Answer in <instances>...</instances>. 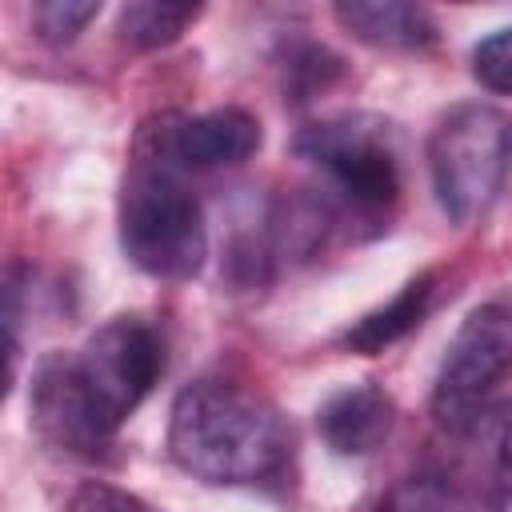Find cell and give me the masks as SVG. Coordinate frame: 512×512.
I'll return each mask as SVG.
<instances>
[{
	"label": "cell",
	"instance_id": "ba28073f",
	"mask_svg": "<svg viewBox=\"0 0 512 512\" xmlns=\"http://www.w3.org/2000/svg\"><path fill=\"white\" fill-rule=\"evenodd\" d=\"M260 148V124L256 116L240 108H216L204 116L172 120V128H160L156 156L176 168H232L244 164Z\"/></svg>",
	"mask_w": 512,
	"mask_h": 512
},
{
	"label": "cell",
	"instance_id": "ac0fdd59",
	"mask_svg": "<svg viewBox=\"0 0 512 512\" xmlns=\"http://www.w3.org/2000/svg\"><path fill=\"white\" fill-rule=\"evenodd\" d=\"M492 512H512V484H508V488L496 496V508H492Z\"/></svg>",
	"mask_w": 512,
	"mask_h": 512
},
{
	"label": "cell",
	"instance_id": "52a82bcc",
	"mask_svg": "<svg viewBox=\"0 0 512 512\" xmlns=\"http://www.w3.org/2000/svg\"><path fill=\"white\" fill-rule=\"evenodd\" d=\"M32 424L52 448L84 452V456L96 452L112 436V428L96 412L92 396L84 392L68 352H56L36 368V380H32Z\"/></svg>",
	"mask_w": 512,
	"mask_h": 512
},
{
	"label": "cell",
	"instance_id": "30bf717a",
	"mask_svg": "<svg viewBox=\"0 0 512 512\" xmlns=\"http://www.w3.org/2000/svg\"><path fill=\"white\" fill-rule=\"evenodd\" d=\"M336 20L376 48H424L436 40V24L420 4L400 0H352L336 4Z\"/></svg>",
	"mask_w": 512,
	"mask_h": 512
},
{
	"label": "cell",
	"instance_id": "9c48e42d",
	"mask_svg": "<svg viewBox=\"0 0 512 512\" xmlns=\"http://www.w3.org/2000/svg\"><path fill=\"white\" fill-rule=\"evenodd\" d=\"M316 428L324 436V444L340 456H364L372 448H380V440L392 428V400L376 388V384H348L340 392H332L320 412H316Z\"/></svg>",
	"mask_w": 512,
	"mask_h": 512
},
{
	"label": "cell",
	"instance_id": "e0dca14e",
	"mask_svg": "<svg viewBox=\"0 0 512 512\" xmlns=\"http://www.w3.org/2000/svg\"><path fill=\"white\" fill-rule=\"evenodd\" d=\"M68 512H148L136 496L112 488V484H100V480H88L72 492L68 500Z\"/></svg>",
	"mask_w": 512,
	"mask_h": 512
},
{
	"label": "cell",
	"instance_id": "5bb4252c",
	"mask_svg": "<svg viewBox=\"0 0 512 512\" xmlns=\"http://www.w3.org/2000/svg\"><path fill=\"white\" fill-rule=\"evenodd\" d=\"M96 16H100L96 0H44L32 8L36 36L48 44H72L88 28V20H96Z\"/></svg>",
	"mask_w": 512,
	"mask_h": 512
},
{
	"label": "cell",
	"instance_id": "5b68a950",
	"mask_svg": "<svg viewBox=\"0 0 512 512\" xmlns=\"http://www.w3.org/2000/svg\"><path fill=\"white\" fill-rule=\"evenodd\" d=\"M76 376L84 392L92 396L104 424L116 432V424L152 392V384L164 372V348L160 336L136 320V316H112L100 324L84 348L72 356Z\"/></svg>",
	"mask_w": 512,
	"mask_h": 512
},
{
	"label": "cell",
	"instance_id": "7a4b0ae2",
	"mask_svg": "<svg viewBox=\"0 0 512 512\" xmlns=\"http://www.w3.org/2000/svg\"><path fill=\"white\" fill-rule=\"evenodd\" d=\"M120 244L140 272L160 280H188L208 256L200 204L160 156L140 160L124 180Z\"/></svg>",
	"mask_w": 512,
	"mask_h": 512
},
{
	"label": "cell",
	"instance_id": "9a60e30c",
	"mask_svg": "<svg viewBox=\"0 0 512 512\" xmlns=\"http://www.w3.org/2000/svg\"><path fill=\"white\" fill-rule=\"evenodd\" d=\"M472 72L488 92L512 96V28L492 32L488 40L476 44L472 52Z\"/></svg>",
	"mask_w": 512,
	"mask_h": 512
},
{
	"label": "cell",
	"instance_id": "6da1fadb",
	"mask_svg": "<svg viewBox=\"0 0 512 512\" xmlns=\"http://www.w3.org/2000/svg\"><path fill=\"white\" fill-rule=\"evenodd\" d=\"M168 452L204 484H256L284 468L288 428L256 392L228 380H196L172 404Z\"/></svg>",
	"mask_w": 512,
	"mask_h": 512
},
{
	"label": "cell",
	"instance_id": "277c9868",
	"mask_svg": "<svg viewBox=\"0 0 512 512\" xmlns=\"http://www.w3.org/2000/svg\"><path fill=\"white\" fill-rule=\"evenodd\" d=\"M296 156L320 168L332 188L364 212L388 208L400 192L392 132L376 116H332L296 136Z\"/></svg>",
	"mask_w": 512,
	"mask_h": 512
},
{
	"label": "cell",
	"instance_id": "8992f818",
	"mask_svg": "<svg viewBox=\"0 0 512 512\" xmlns=\"http://www.w3.org/2000/svg\"><path fill=\"white\" fill-rule=\"evenodd\" d=\"M512 372V300H488L464 316L456 336L448 340L440 376H436V408L444 420L460 424L476 400Z\"/></svg>",
	"mask_w": 512,
	"mask_h": 512
},
{
	"label": "cell",
	"instance_id": "4fadbf2b",
	"mask_svg": "<svg viewBox=\"0 0 512 512\" xmlns=\"http://www.w3.org/2000/svg\"><path fill=\"white\" fill-rule=\"evenodd\" d=\"M460 428L472 436V444H476L488 460L512 468V396L472 408V412L460 420Z\"/></svg>",
	"mask_w": 512,
	"mask_h": 512
},
{
	"label": "cell",
	"instance_id": "8fae6325",
	"mask_svg": "<svg viewBox=\"0 0 512 512\" xmlns=\"http://www.w3.org/2000/svg\"><path fill=\"white\" fill-rule=\"evenodd\" d=\"M428 300H432V276H420V280L404 284L384 308H376V312H368L364 320H356V324L344 332V344H348L352 352H364V356H372V352L396 344L404 332H412V328L420 324V316L428 312Z\"/></svg>",
	"mask_w": 512,
	"mask_h": 512
},
{
	"label": "cell",
	"instance_id": "7c38bea8",
	"mask_svg": "<svg viewBox=\"0 0 512 512\" xmlns=\"http://www.w3.org/2000/svg\"><path fill=\"white\" fill-rule=\"evenodd\" d=\"M200 16L196 4H168V0H136L120 8V36L136 48H164L172 44L192 20Z\"/></svg>",
	"mask_w": 512,
	"mask_h": 512
},
{
	"label": "cell",
	"instance_id": "2e32d148",
	"mask_svg": "<svg viewBox=\"0 0 512 512\" xmlns=\"http://www.w3.org/2000/svg\"><path fill=\"white\" fill-rule=\"evenodd\" d=\"M380 512H452V496L436 476H408L384 496Z\"/></svg>",
	"mask_w": 512,
	"mask_h": 512
},
{
	"label": "cell",
	"instance_id": "3957f363",
	"mask_svg": "<svg viewBox=\"0 0 512 512\" xmlns=\"http://www.w3.org/2000/svg\"><path fill=\"white\" fill-rule=\"evenodd\" d=\"M428 172L444 216L472 224L512 172V116L492 104H456L428 140Z\"/></svg>",
	"mask_w": 512,
	"mask_h": 512
}]
</instances>
